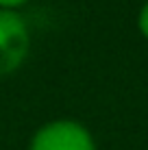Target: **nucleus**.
Here are the masks:
<instances>
[{
    "label": "nucleus",
    "instance_id": "nucleus-1",
    "mask_svg": "<svg viewBox=\"0 0 148 150\" xmlns=\"http://www.w3.org/2000/svg\"><path fill=\"white\" fill-rule=\"evenodd\" d=\"M30 52V28L18 11L0 9V79L20 70Z\"/></svg>",
    "mask_w": 148,
    "mask_h": 150
},
{
    "label": "nucleus",
    "instance_id": "nucleus-2",
    "mask_svg": "<svg viewBox=\"0 0 148 150\" xmlns=\"http://www.w3.org/2000/svg\"><path fill=\"white\" fill-rule=\"evenodd\" d=\"M28 150H96V142L85 124L59 117L35 131Z\"/></svg>",
    "mask_w": 148,
    "mask_h": 150
},
{
    "label": "nucleus",
    "instance_id": "nucleus-3",
    "mask_svg": "<svg viewBox=\"0 0 148 150\" xmlns=\"http://www.w3.org/2000/svg\"><path fill=\"white\" fill-rule=\"evenodd\" d=\"M137 28H140V33L148 39V2L142 4L140 13H137Z\"/></svg>",
    "mask_w": 148,
    "mask_h": 150
},
{
    "label": "nucleus",
    "instance_id": "nucleus-4",
    "mask_svg": "<svg viewBox=\"0 0 148 150\" xmlns=\"http://www.w3.org/2000/svg\"><path fill=\"white\" fill-rule=\"evenodd\" d=\"M24 2H26V0H0V9H7V11H15V9L22 7Z\"/></svg>",
    "mask_w": 148,
    "mask_h": 150
}]
</instances>
